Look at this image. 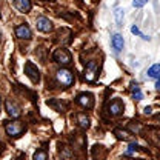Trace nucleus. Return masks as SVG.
Masks as SVG:
<instances>
[{
  "mask_svg": "<svg viewBox=\"0 0 160 160\" xmlns=\"http://www.w3.org/2000/svg\"><path fill=\"white\" fill-rule=\"evenodd\" d=\"M26 129V125L23 122H6L5 123V131L8 136L11 137H19L25 132Z\"/></svg>",
  "mask_w": 160,
  "mask_h": 160,
  "instance_id": "1",
  "label": "nucleus"
},
{
  "mask_svg": "<svg viewBox=\"0 0 160 160\" xmlns=\"http://www.w3.org/2000/svg\"><path fill=\"white\" fill-rule=\"evenodd\" d=\"M52 60L56 62V63H60V65H69L71 63V52L68 51V49H65V48H59V49H56L54 51V54H52Z\"/></svg>",
  "mask_w": 160,
  "mask_h": 160,
  "instance_id": "2",
  "label": "nucleus"
},
{
  "mask_svg": "<svg viewBox=\"0 0 160 160\" xmlns=\"http://www.w3.org/2000/svg\"><path fill=\"white\" fill-rule=\"evenodd\" d=\"M57 80L63 88H68L74 83V76L69 69H59L57 71Z\"/></svg>",
  "mask_w": 160,
  "mask_h": 160,
  "instance_id": "3",
  "label": "nucleus"
},
{
  "mask_svg": "<svg viewBox=\"0 0 160 160\" xmlns=\"http://www.w3.org/2000/svg\"><path fill=\"white\" fill-rule=\"evenodd\" d=\"M25 74L28 76V79L32 83H39L40 82V71L37 69V66L32 62H26L25 65Z\"/></svg>",
  "mask_w": 160,
  "mask_h": 160,
  "instance_id": "4",
  "label": "nucleus"
},
{
  "mask_svg": "<svg viewBox=\"0 0 160 160\" xmlns=\"http://www.w3.org/2000/svg\"><path fill=\"white\" fill-rule=\"evenodd\" d=\"M76 102L79 103L80 106L91 109V108L94 106V96H92V94H89V92H82V94H79V96H77Z\"/></svg>",
  "mask_w": 160,
  "mask_h": 160,
  "instance_id": "5",
  "label": "nucleus"
},
{
  "mask_svg": "<svg viewBox=\"0 0 160 160\" xmlns=\"http://www.w3.org/2000/svg\"><path fill=\"white\" fill-rule=\"evenodd\" d=\"M123 111H125V105H123V102L119 99H114L109 103V106H108V112H109L111 116H120Z\"/></svg>",
  "mask_w": 160,
  "mask_h": 160,
  "instance_id": "6",
  "label": "nucleus"
},
{
  "mask_svg": "<svg viewBox=\"0 0 160 160\" xmlns=\"http://www.w3.org/2000/svg\"><path fill=\"white\" fill-rule=\"evenodd\" d=\"M5 108H6V112H8L11 117H14V119L20 117V114H22L20 106L16 103V102H12L11 99H8L6 102H5Z\"/></svg>",
  "mask_w": 160,
  "mask_h": 160,
  "instance_id": "7",
  "label": "nucleus"
},
{
  "mask_svg": "<svg viewBox=\"0 0 160 160\" xmlns=\"http://www.w3.org/2000/svg\"><path fill=\"white\" fill-rule=\"evenodd\" d=\"M16 36L19 37V39H26L29 40L32 37V32H31V28L26 25V23H23V25H19L17 28H16Z\"/></svg>",
  "mask_w": 160,
  "mask_h": 160,
  "instance_id": "8",
  "label": "nucleus"
},
{
  "mask_svg": "<svg viewBox=\"0 0 160 160\" xmlns=\"http://www.w3.org/2000/svg\"><path fill=\"white\" fill-rule=\"evenodd\" d=\"M37 29L42 32H49L52 31V22L46 17H39L37 19Z\"/></svg>",
  "mask_w": 160,
  "mask_h": 160,
  "instance_id": "9",
  "label": "nucleus"
},
{
  "mask_svg": "<svg viewBox=\"0 0 160 160\" xmlns=\"http://www.w3.org/2000/svg\"><path fill=\"white\" fill-rule=\"evenodd\" d=\"M14 6L19 9L20 12H29L31 11V0H12Z\"/></svg>",
  "mask_w": 160,
  "mask_h": 160,
  "instance_id": "10",
  "label": "nucleus"
},
{
  "mask_svg": "<svg viewBox=\"0 0 160 160\" xmlns=\"http://www.w3.org/2000/svg\"><path fill=\"white\" fill-rule=\"evenodd\" d=\"M49 106H52L56 111H59V112H65L66 111V108H68V103H65V102H60V100H48L46 102Z\"/></svg>",
  "mask_w": 160,
  "mask_h": 160,
  "instance_id": "11",
  "label": "nucleus"
},
{
  "mask_svg": "<svg viewBox=\"0 0 160 160\" xmlns=\"http://www.w3.org/2000/svg\"><path fill=\"white\" fill-rule=\"evenodd\" d=\"M76 120H77L80 128H83V129H88V128H89V117H88L86 114L79 112V114L76 116Z\"/></svg>",
  "mask_w": 160,
  "mask_h": 160,
  "instance_id": "12",
  "label": "nucleus"
},
{
  "mask_svg": "<svg viewBox=\"0 0 160 160\" xmlns=\"http://www.w3.org/2000/svg\"><path fill=\"white\" fill-rule=\"evenodd\" d=\"M96 69H97L96 62H89V63H88V66H86V69H85V77H86V80H92Z\"/></svg>",
  "mask_w": 160,
  "mask_h": 160,
  "instance_id": "13",
  "label": "nucleus"
},
{
  "mask_svg": "<svg viewBox=\"0 0 160 160\" xmlns=\"http://www.w3.org/2000/svg\"><path fill=\"white\" fill-rule=\"evenodd\" d=\"M59 156L62 160H74V154H72V151L69 149V148H66V146H62L59 151Z\"/></svg>",
  "mask_w": 160,
  "mask_h": 160,
  "instance_id": "14",
  "label": "nucleus"
},
{
  "mask_svg": "<svg viewBox=\"0 0 160 160\" xmlns=\"http://www.w3.org/2000/svg\"><path fill=\"white\" fill-rule=\"evenodd\" d=\"M112 46H114V49L119 52L123 49V46H125V42H123V37L120 36V34H116L114 37H112Z\"/></svg>",
  "mask_w": 160,
  "mask_h": 160,
  "instance_id": "15",
  "label": "nucleus"
},
{
  "mask_svg": "<svg viewBox=\"0 0 160 160\" xmlns=\"http://www.w3.org/2000/svg\"><path fill=\"white\" fill-rule=\"evenodd\" d=\"M148 76L149 77H154V79H159L160 77V65H152L149 69H148Z\"/></svg>",
  "mask_w": 160,
  "mask_h": 160,
  "instance_id": "16",
  "label": "nucleus"
},
{
  "mask_svg": "<svg viewBox=\"0 0 160 160\" xmlns=\"http://www.w3.org/2000/svg\"><path fill=\"white\" fill-rule=\"evenodd\" d=\"M132 97L136 100H142L143 99V92L140 91V88L137 85H132Z\"/></svg>",
  "mask_w": 160,
  "mask_h": 160,
  "instance_id": "17",
  "label": "nucleus"
},
{
  "mask_svg": "<svg viewBox=\"0 0 160 160\" xmlns=\"http://www.w3.org/2000/svg\"><path fill=\"white\" fill-rule=\"evenodd\" d=\"M34 160H48V152L45 149H39L34 154Z\"/></svg>",
  "mask_w": 160,
  "mask_h": 160,
  "instance_id": "18",
  "label": "nucleus"
},
{
  "mask_svg": "<svg viewBox=\"0 0 160 160\" xmlns=\"http://www.w3.org/2000/svg\"><path fill=\"white\" fill-rule=\"evenodd\" d=\"M114 16H116V22H117V25L122 26V23H123V11H122L120 8H117V9H116V12H114Z\"/></svg>",
  "mask_w": 160,
  "mask_h": 160,
  "instance_id": "19",
  "label": "nucleus"
},
{
  "mask_svg": "<svg viewBox=\"0 0 160 160\" xmlns=\"http://www.w3.org/2000/svg\"><path fill=\"white\" fill-rule=\"evenodd\" d=\"M140 146L137 143H129V146H128V149H126V156L128 154H131V152H134V151H139Z\"/></svg>",
  "mask_w": 160,
  "mask_h": 160,
  "instance_id": "20",
  "label": "nucleus"
},
{
  "mask_svg": "<svg viewBox=\"0 0 160 160\" xmlns=\"http://www.w3.org/2000/svg\"><path fill=\"white\" fill-rule=\"evenodd\" d=\"M131 31H132V34H137V36H140L143 40H149V37H148V36H145V34H142V32H140L137 26H132V28H131Z\"/></svg>",
  "mask_w": 160,
  "mask_h": 160,
  "instance_id": "21",
  "label": "nucleus"
},
{
  "mask_svg": "<svg viewBox=\"0 0 160 160\" xmlns=\"http://www.w3.org/2000/svg\"><path fill=\"white\" fill-rule=\"evenodd\" d=\"M114 132H116V134L119 136V139H125V140H128V139H129V134H128V132H125V131H120V129H116Z\"/></svg>",
  "mask_w": 160,
  "mask_h": 160,
  "instance_id": "22",
  "label": "nucleus"
},
{
  "mask_svg": "<svg viewBox=\"0 0 160 160\" xmlns=\"http://www.w3.org/2000/svg\"><path fill=\"white\" fill-rule=\"evenodd\" d=\"M148 3V0H134L132 2V5L136 6V8H142V6H145Z\"/></svg>",
  "mask_w": 160,
  "mask_h": 160,
  "instance_id": "23",
  "label": "nucleus"
},
{
  "mask_svg": "<svg viewBox=\"0 0 160 160\" xmlns=\"http://www.w3.org/2000/svg\"><path fill=\"white\" fill-rule=\"evenodd\" d=\"M143 112H145V114H146V116H149V114H151V112H152V108H151V106H146V108H145V111H143Z\"/></svg>",
  "mask_w": 160,
  "mask_h": 160,
  "instance_id": "24",
  "label": "nucleus"
},
{
  "mask_svg": "<svg viewBox=\"0 0 160 160\" xmlns=\"http://www.w3.org/2000/svg\"><path fill=\"white\" fill-rule=\"evenodd\" d=\"M156 86H157V88L160 89V77H159V82H157V85H156Z\"/></svg>",
  "mask_w": 160,
  "mask_h": 160,
  "instance_id": "25",
  "label": "nucleus"
},
{
  "mask_svg": "<svg viewBox=\"0 0 160 160\" xmlns=\"http://www.w3.org/2000/svg\"><path fill=\"white\" fill-rule=\"evenodd\" d=\"M156 120H160V114L159 116H156Z\"/></svg>",
  "mask_w": 160,
  "mask_h": 160,
  "instance_id": "26",
  "label": "nucleus"
},
{
  "mask_svg": "<svg viewBox=\"0 0 160 160\" xmlns=\"http://www.w3.org/2000/svg\"><path fill=\"white\" fill-rule=\"evenodd\" d=\"M0 42H2V31H0Z\"/></svg>",
  "mask_w": 160,
  "mask_h": 160,
  "instance_id": "27",
  "label": "nucleus"
},
{
  "mask_svg": "<svg viewBox=\"0 0 160 160\" xmlns=\"http://www.w3.org/2000/svg\"><path fill=\"white\" fill-rule=\"evenodd\" d=\"M0 108H2V97H0Z\"/></svg>",
  "mask_w": 160,
  "mask_h": 160,
  "instance_id": "28",
  "label": "nucleus"
}]
</instances>
